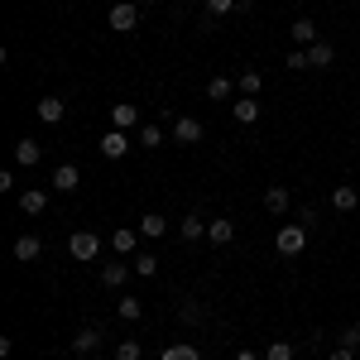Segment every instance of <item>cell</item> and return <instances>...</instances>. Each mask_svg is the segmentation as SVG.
Here are the masks:
<instances>
[{
	"label": "cell",
	"mask_w": 360,
	"mask_h": 360,
	"mask_svg": "<svg viewBox=\"0 0 360 360\" xmlns=\"http://www.w3.org/2000/svg\"><path fill=\"white\" fill-rule=\"evenodd\" d=\"M274 250L283 255V259H298V255L307 250V226H298V221L278 226V236H274Z\"/></svg>",
	"instance_id": "6da1fadb"
},
{
	"label": "cell",
	"mask_w": 360,
	"mask_h": 360,
	"mask_svg": "<svg viewBox=\"0 0 360 360\" xmlns=\"http://www.w3.org/2000/svg\"><path fill=\"white\" fill-rule=\"evenodd\" d=\"M135 25H139V5H135V0H120V5H111V29H115V34H130Z\"/></svg>",
	"instance_id": "7a4b0ae2"
},
{
	"label": "cell",
	"mask_w": 360,
	"mask_h": 360,
	"mask_svg": "<svg viewBox=\"0 0 360 360\" xmlns=\"http://www.w3.org/2000/svg\"><path fill=\"white\" fill-rule=\"evenodd\" d=\"M202 135H207V130H202L197 115H178V120H173V139H178V144H202Z\"/></svg>",
	"instance_id": "3957f363"
},
{
	"label": "cell",
	"mask_w": 360,
	"mask_h": 360,
	"mask_svg": "<svg viewBox=\"0 0 360 360\" xmlns=\"http://www.w3.org/2000/svg\"><path fill=\"white\" fill-rule=\"evenodd\" d=\"M135 274V264H125V259H106L101 264V288H125V278Z\"/></svg>",
	"instance_id": "277c9868"
},
{
	"label": "cell",
	"mask_w": 360,
	"mask_h": 360,
	"mask_svg": "<svg viewBox=\"0 0 360 360\" xmlns=\"http://www.w3.org/2000/svg\"><path fill=\"white\" fill-rule=\"evenodd\" d=\"M96 250H101L96 231H77V236L68 240V255H72V259H96Z\"/></svg>",
	"instance_id": "5b68a950"
},
{
	"label": "cell",
	"mask_w": 360,
	"mask_h": 360,
	"mask_svg": "<svg viewBox=\"0 0 360 360\" xmlns=\"http://www.w3.org/2000/svg\"><path fill=\"white\" fill-rule=\"evenodd\" d=\"M288 207H293V193H288L283 183H274V188H264V212H269V217H283Z\"/></svg>",
	"instance_id": "8992f818"
},
{
	"label": "cell",
	"mask_w": 360,
	"mask_h": 360,
	"mask_svg": "<svg viewBox=\"0 0 360 360\" xmlns=\"http://www.w3.org/2000/svg\"><path fill=\"white\" fill-rule=\"evenodd\" d=\"M111 250H115V255H125V259L139 255V226H120V231L111 236Z\"/></svg>",
	"instance_id": "52a82bcc"
},
{
	"label": "cell",
	"mask_w": 360,
	"mask_h": 360,
	"mask_svg": "<svg viewBox=\"0 0 360 360\" xmlns=\"http://www.w3.org/2000/svg\"><path fill=\"white\" fill-rule=\"evenodd\" d=\"M101 154H106V159H125V154H130V135H125V130H106V135H101Z\"/></svg>",
	"instance_id": "ba28073f"
},
{
	"label": "cell",
	"mask_w": 360,
	"mask_h": 360,
	"mask_svg": "<svg viewBox=\"0 0 360 360\" xmlns=\"http://www.w3.org/2000/svg\"><path fill=\"white\" fill-rule=\"evenodd\" d=\"M49 183H53L58 193H77V183H82V173H77V164H58Z\"/></svg>",
	"instance_id": "9c48e42d"
},
{
	"label": "cell",
	"mask_w": 360,
	"mask_h": 360,
	"mask_svg": "<svg viewBox=\"0 0 360 360\" xmlns=\"http://www.w3.org/2000/svg\"><path fill=\"white\" fill-rule=\"evenodd\" d=\"M96 351H101V332L96 327H82L72 336V356H96Z\"/></svg>",
	"instance_id": "30bf717a"
},
{
	"label": "cell",
	"mask_w": 360,
	"mask_h": 360,
	"mask_svg": "<svg viewBox=\"0 0 360 360\" xmlns=\"http://www.w3.org/2000/svg\"><path fill=\"white\" fill-rule=\"evenodd\" d=\"M231 115H236L240 125H255V120H259V96H236V101H231Z\"/></svg>",
	"instance_id": "8fae6325"
},
{
	"label": "cell",
	"mask_w": 360,
	"mask_h": 360,
	"mask_svg": "<svg viewBox=\"0 0 360 360\" xmlns=\"http://www.w3.org/2000/svg\"><path fill=\"white\" fill-rule=\"evenodd\" d=\"M63 115H68V101H63V96H44V101H39V120H44V125H58Z\"/></svg>",
	"instance_id": "7c38bea8"
},
{
	"label": "cell",
	"mask_w": 360,
	"mask_h": 360,
	"mask_svg": "<svg viewBox=\"0 0 360 360\" xmlns=\"http://www.w3.org/2000/svg\"><path fill=\"white\" fill-rule=\"evenodd\" d=\"M44 207H49V193H44V188H25V193H20V212H25V217H39Z\"/></svg>",
	"instance_id": "4fadbf2b"
},
{
	"label": "cell",
	"mask_w": 360,
	"mask_h": 360,
	"mask_svg": "<svg viewBox=\"0 0 360 360\" xmlns=\"http://www.w3.org/2000/svg\"><path fill=\"white\" fill-rule=\"evenodd\" d=\"M332 207H336V212H356V207H360V193L351 188V183H336V188H332Z\"/></svg>",
	"instance_id": "5bb4252c"
},
{
	"label": "cell",
	"mask_w": 360,
	"mask_h": 360,
	"mask_svg": "<svg viewBox=\"0 0 360 360\" xmlns=\"http://www.w3.org/2000/svg\"><path fill=\"white\" fill-rule=\"evenodd\" d=\"M39 159H44V144H34V139H20V144H15V164L20 168H34Z\"/></svg>",
	"instance_id": "9a60e30c"
},
{
	"label": "cell",
	"mask_w": 360,
	"mask_h": 360,
	"mask_svg": "<svg viewBox=\"0 0 360 360\" xmlns=\"http://www.w3.org/2000/svg\"><path fill=\"white\" fill-rule=\"evenodd\" d=\"M207 240L212 245H231L236 240V221H207Z\"/></svg>",
	"instance_id": "2e32d148"
},
{
	"label": "cell",
	"mask_w": 360,
	"mask_h": 360,
	"mask_svg": "<svg viewBox=\"0 0 360 360\" xmlns=\"http://www.w3.org/2000/svg\"><path fill=\"white\" fill-rule=\"evenodd\" d=\"M236 86L240 82H231V77H212V82H207V96H212V101H231V96H236Z\"/></svg>",
	"instance_id": "e0dca14e"
},
{
	"label": "cell",
	"mask_w": 360,
	"mask_h": 360,
	"mask_svg": "<svg viewBox=\"0 0 360 360\" xmlns=\"http://www.w3.org/2000/svg\"><path fill=\"white\" fill-rule=\"evenodd\" d=\"M130 264H135V274H139V278H154V274H159V255H149V250L130 255Z\"/></svg>",
	"instance_id": "ac0fdd59"
},
{
	"label": "cell",
	"mask_w": 360,
	"mask_h": 360,
	"mask_svg": "<svg viewBox=\"0 0 360 360\" xmlns=\"http://www.w3.org/2000/svg\"><path fill=\"white\" fill-rule=\"evenodd\" d=\"M159 360H202V351H197L193 341H173V346H164Z\"/></svg>",
	"instance_id": "d6986e66"
},
{
	"label": "cell",
	"mask_w": 360,
	"mask_h": 360,
	"mask_svg": "<svg viewBox=\"0 0 360 360\" xmlns=\"http://www.w3.org/2000/svg\"><path fill=\"white\" fill-rule=\"evenodd\" d=\"M39 255H44V245H39V236H20V240H15V259H39Z\"/></svg>",
	"instance_id": "ffe728a7"
},
{
	"label": "cell",
	"mask_w": 360,
	"mask_h": 360,
	"mask_svg": "<svg viewBox=\"0 0 360 360\" xmlns=\"http://www.w3.org/2000/svg\"><path fill=\"white\" fill-rule=\"evenodd\" d=\"M332 44H327V39H317V44H312V49H307V63H312V68H332Z\"/></svg>",
	"instance_id": "44dd1931"
},
{
	"label": "cell",
	"mask_w": 360,
	"mask_h": 360,
	"mask_svg": "<svg viewBox=\"0 0 360 360\" xmlns=\"http://www.w3.org/2000/svg\"><path fill=\"white\" fill-rule=\"evenodd\" d=\"M111 125L115 130H130V125H139V111L135 106H111Z\"/></svg>",
	"instance_id": "7402d4cb"
},
{
	"label": "cell",
	"mask_w": 360,
	"mask_h": 360,
	"mask_svg": "<svg viewBox=\"0 0 360 360\" xmlns=\"http://www.w3.org/2000/svg\"><path fill=\"white\" fill-rule=\"evenodd\" d=\"M164 231H168V221H164V217H159V212H149V217L139 221V236H149V240H159Z\"/></svg>",
	"instance_id": "603a6c76"
},
{
	"label": "cell",
	"mask_w": 360,
	"mask_h": 360,
	"mask_svg": "<svg viewBox=\"0 0 360 360\" xmlns=\"http://www.w3.org/2000/svg\"><path fill=\"white\" fill-rule=\"evenodd\" d=\"M293 39H298V49H312V44H317V25H312V20H298V25H293Z\"/></svg>",
	"instance_id": "cb8c5ba5"
},
{
	"label": "cell",
	"mask_w": 360,
	"mask_h": 360,
	"mask_svg": "<svg viewBox=\"0 0 360 360\" xmlns=\"http://www.w3.org/2000/svg\"><path fill=\"white\" fill-rule=\"evenodd\" d=\"M115 312H120L125 322H139V317H144V303H139V298H120V303H115Z\"/></svg>",
	"instance_id": "d4e9b609"
},
{
	"label": "cell",
	"mask_w": 360,
	"mask_h": 360,
	"mask_svg": "<svg viewBox=\"0 0 360 360\" xmlns=\"http://www.w3.org/2000/svg\"><path fill=\"white\" fill-rule=\"evenodd\" d=\"M139 144H144V149H159V144H164V125H154V120H149V125L139 130Z\"/></svg>",
	"instance_id": "484cf974"
},
{
	"label": "cell",
	"mask_w": 360,
	"mask_h": 360,
	"mask_svg": "<svg viewBox=\"0 0 360 360\" xmlns=\"http://www.w3.org/2000/svg\"><path fill=\"white\" fill-rule=\"evenodd\" d=\"M236 82H240V96H259V72H255V68H245Z\"/></svg>",
	"instance_id": "4316f807"
},
{
	"label": "cell",
	"mask_w": 360,
	"mask_h": 360,
	"mask_svg": "<svg viewBox=\"0 0 360 360\" xmlns=\"http://www.w3.org/2000/svg\"><path fill=\"white\" fill-rule=\"evenodd\" d=\"M207 236V221L202 217H183V240H202Z\"/></svg>",
	"instance_id": "83f0119b"
},
{
	"label": "cell",
	"mask_w": 360,
	"mask_h": 360,
	"mask_svg": "<svg viewBox=\"0 0 360 360\" xmlns=\"http://www.w3.org/2000/svg\"><path fill=\"white\" fill-rule=\"evenodd\" d=\"M264 360H293V341H269Z\"/></svg>",
	"instance_id": "f1b7e54d"
},
{
	"label": "cell",
	"mask_w": 360,
	"mask_h": 360,
	"mask_svg": "<svg viewBox=\"0 0 360 360\" xmlns=\"http://www.w3.org/2000/svg\"><path fill=\"white\" fill-rule=\"evenodd\" d=\"M178 317H183L188 327H197V322H202L207 312H202V303H183V307H178Z\"/></svg>",
	"instance_id": "f546056e"
},
{
	"label": "cell",
	"mask_w": 360,
	"mask_h": 360,
	"mask_svg": "<svg viewBox=\"0 0 360 360\" xmlns=\"http://www.w3.org/2000/svg\"><path fill=\"white\" fill-rule=\"evenodd\" d=\"M139 356H144L139 341H120V346H115V360H139Z\"/></svg>",
	"instance_id": "4dcf8cb0"
},
{
	"label": "cell",
	"mask_w": 360,
	"mask_h": 360,
	"mask_svg": "<svg viewBox=\"0 0 360 360\" xmlns=\"http://www.w3.org/2000/svg\"><path fill=\"white\" fill-rule=\"evenodd\" d=\"M336 346H351V351H356V346H360V327H341V336H336Z\"/></svg>",
	"instance_id": "1f68e13d"
},
{
	"label": "cell",
	"mask_w": 360,
	"mask_h": 360,
	"mask_svg": "<svg viewBox=\"0 0 360 360\" xmlns=\"http://www.w3.org/2000/svg\"><path fill=\"white\" fill-rule=\"evenodd\" d=\"M207 5V15H231L236 10V0H202Z\"/></svg>",
	"instance_id": "d6a6232c"
},
{
	"label": "cell",
	"mask_w": 360,
	"mask_h": 360,
	"mask_svg": "<svg viewBox=\"0 0 360 360\" xmlns=\"http://www.w3.org/2000/svg\"><path fill=\"white\" fill-rule=\"evenodd\" d=\"M283 63H288V68H293V72H298V68H312V63H307V49H293V53L283 58Z\"/></svg>",
	"instance_id": "836d02e7"
},
{
	"label": "cell",
	"mask_w": 360,
	"mask_h": 360,
	"mask_svg": "<svg viewBox=\"0 0 360 360\" xmlns=\"http://www.w3.org/2000/svg\"><path fill=\"white\" fill-rule=\"evenodd\" d=\"M0 193H15V168H0Z\"/></svg>",
	"instance_id": "e575fe53"
},
{
	"label": "cell",
	"mask_w": 360,
	"mask_h": 360,
	"mask_svg": "<svg viewBox=\"0 0 360 360\" xmlns=\"http://www.w3.org/2000/svg\"><path fill=\"white\" fill-rule=\"evenodd\" d=\"M298 226H307V231H312V226H317V212H312V207H303V212H298Z\"/></svg>",
	"instance_id": "d590c367"
},
{
	"label": "cell",
	"mask_w": 360,
	"mask_h": 360,
	"mask_svg": "<svg viewBox=\"0 0 360 360\" xmlns=\"http://www.w3.org/2000/svg\"><path fill=\"white\" fill-rule=\"evenodd\" d=\"M327 360H356V351H351V346H336V351H332Z\"/></svg>",
	"instance_id": "8d00e7d4"
},
{
	"label": "cell",
	"mask_w": 360,
	"mask_h": 360,
	"mask_svg": "<svg viewBox=\"0 0 360 360\" xmlns=\"http://www.w3.org/2000/svg\"><path fill=\"white\" fill-rule=\"evenodd\" d=\"M236 360H259V356H255V351H236Z\"/></svg>",
	"instance_id": "74e56055"
},
{
	"label": "cell",
	"mask_w": 360,
	"mask_h": 360,
	"mask_svg": "<svg viewBox=\"0 0 360 360\" xmlns=\"http://www.w3.org/2000/svg\"><path fill=\"white\" fill-rule=\"evenodd\" d=\"M236 10H255V0H236Z\"/></svg>",
	"instance_id": "f35d334b"
},
{
	"label": "cell",
	"mask_w": 360,
	"mask_h": 360,
	"mask_svg": "<svg viewBox=\"0 0 360 360\" xmlns=\"http://www.w3.org/2000/svg\"><path fill=\"white\" fill-rule=\"evenodd\" d=\"M135 5H154V0H135Z\"/></svg>",
	"instance_id": "ab89813d"
},
{
	"label": "cell",
	"mask_w": 360,
	"mask_h": 360,
	"mask_svg": "<svg viewBox=\"0 0 360 360\" xmlns=\"http://www.w3.org/2000/svg\"><path fill=\"white\" fill-rule=\"evenodd\" d=\"M58 360H77V356H58Z\"/></svg>",
	"instance_id": "60d3db41"
},
{
	"label": "cell",
	"mask_w": 360,
	"mask_h": 360,
	"mask_svg": "<svg viewBox=\"0 0 360 360\" xmlns=\"http://www.w3.org/2000/svg\"><path fill=\"white\" fill-rule=\"evenodd\" d=\"M293 5H307V0H293Z\"/></svg>",
	"instance_id": "b9f144b4"
},
{
	"label": "cell",
	"mask_w": 360,
	"mask_h": 360,
	"mask_svg": "<svg viewBox=\"0 0 360 360\" xmlns=\"http://www.w3.org/2000/svg\"><path fill=\"white\" fill-rule=\"evenodd\" d=\"M356 53H360V49H356Z\"/></svg>",
	"instance_id": "7bdbcfd3"
}]
</instances>
